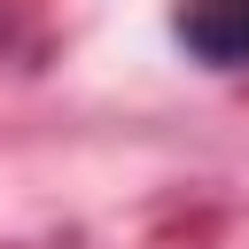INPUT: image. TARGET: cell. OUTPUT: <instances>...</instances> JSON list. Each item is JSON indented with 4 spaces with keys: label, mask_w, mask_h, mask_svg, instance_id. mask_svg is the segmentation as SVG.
<instances>
[{
    "label": "cell",
    "mask_w": 249,
    "mask_h": 249,
    "mask_svg": "<svg viewBox=\"0 0 249 249\" xmlns=\"http://www.w3.org/2000/svg\"><path fill=\"white\" fill-rule=\"evenodd\" d=\"M179 47L210 70L249 62V0H179Z\"/></svg>",
    "instance_id": "1"
}]
</instances>
